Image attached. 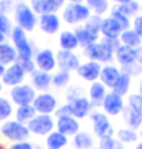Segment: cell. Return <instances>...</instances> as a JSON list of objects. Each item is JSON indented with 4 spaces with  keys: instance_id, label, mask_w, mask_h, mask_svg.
I'll return each mask as SVG.
<instances>
[{
    "instance_id": "obj_32",
    "label": "cell",
    "mask_w": 142,
    "mask_h": 149,
    "mask_svg": "<svg viewBox=\"0 0 142 149\" xmlns=\"http://www.w3.org/2000/svg\"><path fill=\"white\" fill-rule=\"evenodd\" d=\"M129 87H130V75L121 72L120 77H118V80H117V83H115V86L112 87V89H113V92L117 95L122 96V95H126L129 92Z\"/></svg>"
},
{
    "instance_id": "obj_10",
    "label": "cell",
    "mask_w": 142,
    "mask_h": 149,
    "mask_svg": "<svg viewBox=\"0 0 142 149\" xmlns=\"http://www.w3.org/2000/svg\"><path fill=\"white\" fill-rule=\"evenodd\" d=\"M103 109L104 111L110 116H117L120 113H122L124 110V101H122V96L117 95L115 92H110V93H106L104 100H103Z\"/></svg>"
},
{
    "instance_id": "obj_8",
    "label": "cell",
    "mask_w": 142,
    "mask_h": 149,
    "mask_svg": "<svg viewBox=\"0 0 142 149\" xmlns=\"http://www.w3.org/2000/svg\"><path fill=\"white\" fill-rule=\"evenodd\" d=\"M11 98L17 106H29L35 100V89L29 84H18L11 89Z\"/></svg>"
},
{
    "instance_id": "obj_22",
    "label": "cell",
    "mask_w": 142,
    "mask_h": 149,
    "mask_svg": "<svg viewBox=\"0 0 142 149\" xmlns=\"http://www.w3.org/2000/svg\"><path fill=\"white\" fill-rule=\"evenodd\" d=\"M51 84V75L49 72H33L32 74V87L37 91H47Z\"/></svg>"
},
{
    "instance_id": "obj_46",
    "label": "cell",
    "mask_w": 142,
    "mask_h": 149,
    "mask_svg": "<svg viewBox=\"0 0 142 149\" xmlns=\"http://www.w3.org/2000/svg\"><path fill=\"white\" fill-rule=\"evenodd\" d=\"M133 30H135L139 36L142 38V15L136 17L135 21H133Z\"/></svg>"
},
{
    "instance_id": "obj_21",
    "label": "cell",
    "mask_w": 142,
    "mask_h": 149,
    "mask_svg": "<svg viewBox=\"0 0 142 149\" xmlns=\"http://www.w3.org/2000/svg\"><path fill=\"white\" fill-rule=\"evenodd\" d=\"M106 96V86L103 83L94 81L89 87V98H91V104L92 106H101L103 100Z\"/></svg>"
},
{
    "instance_id": "obj_57",
    "label": "cell",
    "mask_w": 142,
    "mask_h": 149,
    "mask_svg": "<svg viewBox=\"0 0 142 149\" xmlns=\"http://www.w3.org/2000/svg\"><path fill=\"white\" fill-rule=\"evenodd\" d=\"M139 134H141V137H142V125H141V133H139Z\"/></svg>"
},
{
    "instance_id": "obj_19",
    "label": "cell",
    "mask_w": 142,
    "mask_h": 149,
    "mask_svg": "<svg viewBox=\"0 0 142 149\" xmlns=\"http://www.w3.org/2000/svg\"><path fill=\"white\" fill-rule=\"evenodd\" d=\"M37 65L44 72L51 71L56 65V57L53 54V51L51 50H41L37 54Z\"/></svg>"
},
{
    "instance_id": "obj_18",
    "label": "cell",
    "mask_w": 142,
    "mask_h": 149,
    "mask_svg": "<svg viewBox=\"0 0 142 149\" xmlns=\"http://www.w3.org/2000/svg\"><path fill=\"white\" fill-rule=\"evenodd\" d=\"M117 60L122 65H131L138 62V48H131L127 45H121L117 48Z\"/></svg>"
},
{
    "instance_id": "obj_23",
    "label": "cell",
    "mask_w": 142,
    "mask_h": 149,
    "mask_svg": "<svg viewBox=\"0 0 142 149\" xmlns=\"http://www.w3.org/2000/svg\"><path fill=\"white\" fill-rule=\"evenodd\" d=\"M120 71L115 66H104L101 68V72H100V78H101V83L108 87H113L115 83H117L118 77H120Z\"/></svg>"
},
{
    "instance_id": "obj_35",
    "label": "cell",
    "mask_w": 142,
    "mask_h": 149,
    "mask_svg": "<svg viewBox=\"0 0 142 149\" xmlns=\"http://www.w3.org/2000/svg\"><path fill=\"white\" fill-rule=\"evenodd\" d=\"M138 9H139V5L135 2V0H133V2H129V3H122V5H120V6L115 8V11H118V12L122 14L124 17H127V18H129L130 15L136 14Z\"/></svg>"
},
{
    "instance_id": "obj_12",
    "label": "cell",
    "mask_w": 142,
    "mask_h": 149,
    "mask_svg": "<svg viewBox=\"0 0 142 149\" xmlns=\"http://www.w3.org/2000/svg\"><path fill=\"white\" fill-rule=\"evenodd\" d=\"M30 2L33 11L44 15V14H55V11H58L64 5L65 0H30Z\"/></svg>"
},
{
    "instance_id": "obj_38",
    "label": "cell",
    "mask_w": 142,
    "mask_h": 149,
    "mask_svg": "<svg viewBox=\"0 0 142 149\" xmlns=\"http://www.w3.org/2000/svg\"><path fill=\"white\" fill-rule=\"evenodd\" d=\"M100 149H124L122 143L113 137H106L100 140Z\"/></svg>"
},
{
    "instance_id": "obj_45",
    "label": "cell",
    "mask_w": 142,
    "mask_h": 149,
    "mask_svg": "<svg viewBox=\"0 0 142 149\" xmlns=\"http://www.w3.org/2000/svg\"><path fill=\"white\" fill-rule=\"evenodd\" d=\"M21 68H23V71L24 72H30V74H33V71H35V63L32 62V60H20V62H17Z\"/></svg>"
},
{
    "instance_id": "obj_44",
    "label": "cell",
    "mask_w": 142,
    "mask_h": 149,
    "mask_svg": "<svg viewBox=\"0 0 142 149\" xmlns=\"http://www.w3.org/2000/svg\"><path fill=\"white\" fill-rule=\"evenodd\" d=\"M56 116L60 118V116H73V110H71V106H70V102L65 104V106H62L56 110ZM74 118V116H73Z\"/></svg>"
},
{
    "instance_id": "obj_42",
    "label": "cell",
    "mask_w": 142,
    "mask_h": 149,
    "mask_svg": "<svg viewBox=\"0 0 142 149\" xmlns=\"http://www.w3.org/2000/svg\"><path fill=\"white\" fill-rule=\"evenodd\" d=\"M122 71L127 75H138L141 74V65L138 62L131 63V65H126V66H122Z\"/></svg>"
},
{
    "instance_id": "obj_26",
    "label": "cell",
    "mask_w": 142,
    "mask_h": 149,
    "mask_svg": "<svg viewBox=\"0 0 142 149\" xmlns=\"http://www.w3.org/2000/svg\"><path fill=\"white\" fill-rule=\"evenodd\" d=\"M68 143V137L60 134L59 131H51L47 136V149H62Z\"/></svg>"
},
{
    "instance_id": "obj_13",
    "label": "cell",
    "mask_w": 142,
    "mask_h": 149,
    "mask_svg": "<svg viewBox=\"0 0 142 149\" xmlns=\"http://www.w3.org/2000/svg\"><path fill=\"white\" fill-rule=\"evenodd\" d=\"M58 131L64 136H76L79 133V122L73 116H60L56 122Z\"/></svg>"
},
{
    "instance_id": "obj_7",
    "label": "cell",
    "mask_w": 142,
    "mask_h": 149,
    "mask_svg": "<svg viewBox=\"0 0 142 149\" xmlns=\"http://www.w3.org/2000/svg\"><path fill=\"white\" fill-rule=\"evenodd\" d=\"M91 119H92L94 133L100 140L106 139V137H113V128H112L110 122H109L108 116H106L104 113L97 111V113H94V115L91 116Z\"/></svg>"
},
{
    "instance_id": "obj_58",
    "label": "cell",
    "mask_w": 142,
    "mask_h": 149,
    "mask_svg": "<svg viewBox=\"0 0 142 149\" xmlns=\"http://www.w3.org/2000/svg\"><path fill=\"white\" fill-rule=\"evenodd\" d=\"M0 92H2V83H0Z\"/></svg>"
},
{
    "instance_id": "obj_15",
    "label": "cell",
    "mask_w": 142,
    "mask_h": 149,
    "mask_svg": "<svg viewBox=\"0 0 142 149\" xmlns=\"http://www.w3.org/2000/svg\"><path fill=\"white\" fill-rule=\"evenodd\" d=\"M100 32L104 35V38H108V39H117L124 30L121 27V24L115 20L113 17H109V18H104L101 21V30Z\"/></svg>"
},
{
    "instance_id": "obj_55",
    "label": "cell",
    "mask_w": 142,
    "mask_h": 149,
    "mask_svg": "<svg viewBox=\"0 0 142 149\" xmlns=\"http://www.w3.org/2000/svg\"><path fill=\"white\" fill-rule=\"evenodd\" d=\"M136 149H142V142H141V143H138V145H136Z\"/></svg>"
},
{
    "instance_id": "obj_14",
    "label": "cell",
    "mask_w": 142,
    "mask_h": 149,
    "mask_svg": "<svg viewBox=\"0 0 142 149\" xmlns=\"http://www.w3.org/2000/svg\"><path fill=\"white\" fill-rule=\"evenodd\" d=\"M100 72H101V66L98 62H94V60L79 65L77 68V74L88 81H97V78L100 77Z\"/></svg>"
},
{
    "instance_id": "obj_40",
    "label": "cell",
    "mask_w": 142,
    "mask_h": 149,
    "mask_svg": "<svg viewBox=\"0 0 142 149\" xmlns=\"http://www.w3.org/2000/svg\"><path fill=\"white\" fill-rule=\"evenodd\" d=\"M129 107H131L133 110L142 113V95H139V93L130 95V98H129Z\"/></svg>"
},
{
    "instance_id": "obj_5",
    "label": "cell",
    "mask_w": 142,
    "mask_h": 149,
    "mask_svg": "<svg viewBox=\"0 0 142 149\" xmlns=\"http://www.w3.org/2000/svg\"><path fill=\"white\" fill-rule=\"evenodd\" d=\"M91 17L89 8L82 3H70L64 11V20L68 24H76L79 21H86Z\"/></svg>"
},
{
    "instance_id": "obj_11",
    "label": "cell",
    "mask_w": 142,
    "mask_h": 149,
    "mask_svg": "<svg viewBox=\"0 0 142 149\" xmlns=\"http://www.w3.org/2000/svg\"><path fill=\"white\" fill-rule=\"evenodd\" d=\"M26 72L23 71V68L18 65V63H12L9 68H6L5 69V74L2 77V80L5 84L8 86H18L21 81H23V78H24Z\"/></svg>"
},
{
    "instance_id": "obj_16",
    "label": "cell",
    "mask_w": 142,
    "mask_h": 149,
    "mask_svg": "<svg viewBox=\"0 0 142 149\" xmlns=\"http://www.w3.org/2000/svg\"><path fill=\"white\" fill-rule=\"evenodd\" d=\"M56 60L59 66L62 68V71H71V69H77L79 68V59L74 53H71L68 50H60L58 56H56Z\"/></svg>"
},
{
    "instance_id": "obj_17",
    "label": "cell",
    "mask_w": 142,
    "mask_h": 149,
    "mask_svg": "<svg viewBox=\"0 0 142 149\" xmlns=\"http://www.w3.org/2000/svg\"><path fill=\"white\" fill-rule=\"evenodd\" d=\"M70 106H71V110H73V116L77 118V119H82V118L89 115V110L92 107V104L88 98H85V96H79V98L70 101Z\"/></svg>"
},
{
    "instance_id": "obj_25",
    "label": "cell",
    "mask_w": 142,
    "mask_h": 149,
    "mask_svg": "<svg viewBox=\"0 0 142 149\" xmlns=\"http://www.w3.org/2000/svg\"><path fill=\"white\" fill-rule=\"evenodd\" d=\"M122 113H124V119H126L127 125L131 130L141 128V125H142V113L133 110L131 107H124Z\"/></svg>"
},
{
    "instance_id": "obj_61",
    "label": "cell",
    "mask_w": 142,
    "mask_h": 149,
    "mask_svg": "<svg viewBox=\"0 0 142 149\" xmlns=\"http://www.w3.org/2000/svg\"><path fill=\"white\" fill-rule=\"evenodd\" d=\"M141 9H142V6H141Z\"/></svg>"
},
{
    "instance_id": "obj_6",
    "label": "cell",
    "mask_w": 142,
    "mask_h": 149,
    "mask_svg": "<svg viewBox=\"0 0 142 149\" xmlns=\"http://www.w3.org/2000/svg\"><path fill=\"white\" fill-rule=\"evenodd\" d=\"M27 128L30 133L37 136H47L55 128V122L50 115H37L27 124Z\"/></svg>"
},
{
    "instance_id": "obj_51",
    "label": "cell",
    "mask_w": 142,
    "mask_h": 149,
    "mask_svg": "<svg viewBox=\"0 0 142 149\" xmlns=\"http://www.w3.org/2000/svg\"><path fill=\"white\" fill-rule=\"evenodd\" d=\"M5 69H6V68H5L3 65H0V77H3V74H5Z\"/></svg>"
},
{
    "instance_id": "obj_39",
    "label": "cell",
    "mask_w": 142,
    "mask_h": 149,
    "mask_svg": "<svg viewBox=\"0 0 142 149\" xmlns=\"http://www.w3.org/2000/svg\"><path fill=\"white\" fill-rule=\"evenodd\" d=\"M12 115V106L6 98H0V122L6 120Z\"/></svg>"
},
{
    "instance_id": "obj_30",
    "label": "cell",
    "mask_w": 142,
    "mask_h": 149,
    "mask_svg": "<svg viewBox=\"0 0 142 149\" xmlns=\"http://www.w3.org/2000/svg\"><path fill=\"white\" fill-rule=\"evenodd\" d=\"M59 44H60L62 50H68V51H71V50L77 48L79 41H77L76 35H74L73 32H62V33H60V36H59Z\"/></svg>"
},
{
    "instance_id": "obj_33",
    "label": "cell",
    "mask_w": 142,
    "mask_h": 149,
    "mask_svg": "<svg viewBox=\"0 0 142 149\" xmlns=\"http://www.w3.org/2000/svg\"><path fill=\"white\" fill-rule=\"evenodd\" d=\"M101 18L100 15H92L89 17V18L86 20V24H85V29L89 30L92 35H95V36H98V33L101 30Z\"/></svg>"
},
{
    "instance_id": "obj_52",
    "label": "cell",
    "mask_w": 142,
    "mask_h": 149,
    "mask_svg": "<svg viewBox=\"0 0 142 149\" xmlns=\"http://www.w3.org/2000/svg\"><path fill=\"white\" fill-rule=\"evenodd\" d=\"M3 41H5V35H3L2 32H0V44H2Z\"/></svg>"
},
{
    "instance_id": "obj_31",
    "label": "cell",
    "mask_w": 142,
    "mask_h": 149,
    "mask_svg": "<svg viewBox=\"0 0 142 149\" xmlns=\"http://www.w3.org/2000/svg\"><path fill=\"white\" fill-rule=\"evenodd\" d=\"M74 35H76L79 44H82L85 47H89L91 44H94L97 41V38H98V36H95V35H92L89 30H86L85 27H77Z\"/></svg>"
},
{
    "instance_id": "obj_3",
    "label": "cell",
    "mask_w": 142,
    "mask_h": 149,
    "mask_svg": "<svg viewBox=\"0 0 142 149\" xmlns=\"http://www.w3.org/2000/svg\"><path fill=\"white\" fill-rule=\"evenodd\" d=\"M12 41L15 45V51L18 54L20 60H30L32 57V47L30 42L27 41V36L21 27H14L12 29Z\"/></svg>"
},
{
    "instance_id": "obj_59",
    "label": "cell",
    "mask_w": 142,
    "mask_h": 149,
    "mask_svg": "<svg viewBox=\"0 0 142 149\" xmlns=\"http://www.w3.org/2000/svg\"><path fill=\"white\" fill-rule=\"evenodd\" d=\"M0 149H5V148H3V146H2V145H0Z\"/></svg>"
},
{
    "instance_id": "obj_49",
    "label": "cell",
    "mask_w": 142,
    "mask_h": 149,
    "mask_svg": "<svg viewBox=\"0 0 142 149\" xmlns=\"http://www.w3.org/2000/svg\"><path fill=\"white\" fill-rule=\"evenodd\" d=\"M138 63L142 66V47L138 48Z\"/></svg>"
},
{
    "instance_id": "obj_29",
    "label": "cell",
    "mask_w": 142,
    "mask_h": 149,
    "mask_svg": "<svg viewBox=\"0 0 142 149\" xmlns=\"http://www.w3.org/2000/svg\"><path fill=\"white\" fill-rule=\"evenodd\" d=\"M121 41H122V45H127V47H131V48H136L141 45L142 42V38L139 36V35L135 32V30H124L121 33Z\"/></svg>"
},
{
    "instance_id": "obj_37",
    "label": "cell",
    "mask_w": 142,
    "mask_h": 149,
    "mask_svg": "<svg viewBox=\"0 0 142 149\" xmlns=\"http://www.w3.org/2000/svg\"><path fill=\"white\" fill-rule=\"evenodd\" d=\"M88 8H92L95 15H101L108 11V0H86Z\"/></svg>"
},
{
    "instance_id": "obj_2",
    "label": "cell",
    "mask_w": 142,
    "mask_h": 149,
    "mask_svg": "<svg viewBox=\"0 0 142 149\" xmlns=\"http://www.w3.org/2000/svg\"><path fill=\"white\" fill-rule=\"evenodd\" d=\"M0 133L12 142H26L30 131L27 125L21 124L18 120H5L0 127Z\"/></svg>"
},
{
    "instance_id": "obj_20",
    "label": "cell",
    "mask_w": 142,
    "mask_h": 149,
    "mask_svg": "<svg viewBox=\"0 0 142 149\" xmlns=\"http://www.w3.org/2000/svg\"><path fill=\"white\" fill-rule=\"evenodd\" d=\"M59 18L56 14H44L39 18V27L42 29V32H46L49 35H53L59 30Z\"/></svg>"
},
{
    "instance_id": "obj_50",
    "label": "cell",
    "mask_w": 142,
    "mask_h": 149,
    "mask_svg": "<svg viewBox=\"0 0 142 149\" xmlns=\"http://www.w3.org/2000/svg\"><path fill=\"white\" fill-rule=\"evenodd\" d=\"M113 2H118L120 5H122V3H129V2H133V0H113Z\"/></svg>"
},
{
    "instance_id": "obj_48",
    "label": "cell",
    "mask_w": 142,
    "mask_h": 149,
    "mask_svg": "<svg viewBox=\"0 0 142 149\" xmlns=\"http://www.w3.org/2000/svg\"><path fill=\"white\" fill-rule=\"evenodd\" d=\"M11 6H12V0H2L0 2V12L5 14L11 9Z\"/></svg>"
},
{
    "instance_id": "obj_60",
    "label": "cell",
    "mask_w": 142,
    "mask_h": 149,
    "mask_svg": "<svg viewBox=\"0 0 142 149\" xmlns=\"http://www.w3.org/2000/svg\"><path fill=\"white\" fill-rule=\"evenodd\" d=\"M92 149H100V148H92Z\"/></svg>"
},
{
    "instance_id": "obj_34",
    "label": "cell",
    "mask_w": 142,
    "mask_h": 149,
    "mask_svg": "<svg viewBox=\"0 0 142 149\" xmlns=\"http://www.w3.org/2000/svg\"><path fill=\"white\" fill-rule=\"evenodd\" d=\"M117 137L121 143H131V142H136L138 140L136 131L131 130V128H121L117 133Z\"/></svg>"
},
{
    "instance_id": "obj_36",
    "label": "cell",
    "mask_w": 142,
    "mask_h": 149,
    "mask_svg": "<svg viewBox=\"0 0 142 149\" xmlns=\"http://www.w3.org/2000/svg\"><path fill=\"white\" fill-rule=\"evenodd\" d=\"M51 83L55 87H64L70 83V72L68 71H59L51 77Z\"/></svg>"
},
{
    "instance_id": "obj_56",
    "label": "cell",
    "mask_w": 142,
    "mask_h": 149,
    "mask_svg": "<svg viewBox=\"0 0 142 149\" xmlns=\"http://www.w3.org/2000/svg\"><path fill=\"white\" fill-rule=\"evenodd\" d=\"M33 149H42V148H41V146H38V145H35V146H33Z\"/></svg>"
},
{
    "instance_id": "obj_41",
    "label": "cell",
    "mask_w": 142,
    "mask_h": 149,
    "mask_svg": "<svg viewBox=\"0 0 142 149\" xmlns=\"http://www.w3.org/2000/svg\"><path fill=\"white\" fill-rule=\"evenodd\" d=\"M110 17H113V18L121 24L122 30H127V29H129V24H130V23H129V18H127V17H124L122 14H120L118 11H115V9L112 11V15H110Z\"/></svg>"
},
{
    "instance_id": "obj_24",
    "label": "cell",
    "mask_w": 142,
    "mask_h": 149,
    "mask_svg": "<svg viewBox=\"0 0 142 149\" xmlns=\"http://www.w3.org/2000/svg\"><path fill=\"white\" fill-rule=\"evenodd\" d=\"M17 57H18V54H17V51L14 47L8 45V44L2 42L0 44V65H11V63H15Z\"/></svg>"
},
{
    "instance_id": "obj_47",
    "label": "cell",
    "mask_w": 142,
    "mask_h": 149,
    "mask_svg": "<svg viewBox=\"0 0 142 149\" xmlns=\"http://www.w3.org/2000/svg\"><path fill=\"white\" fill-rule=\"evenodd\" d=\"M9 149H33V145H30L29 142H17Z\"/></svg>"
},
{
    "instance_id": "obj_28",
    "label": "cell",
    "mask_w": 142,
    "mask_h": 149,
    "mask_svg": "<svg viewBox=\"0 0 142 149\" xmlns=\"http://www.w3.org/2000/svg\"><path fill=\"white\" fill-rule=\"evenodd\" d=\"M15 116H17V120L21 122V124H26V122H29L37 116V111H35L33 106L29 104V106H20L15 111Z\"/></svg>"
},
{
    "instance_id": "obj_54",
    "label": "cell",
    "mask_w": 142,
    "mask_h": 149,
    "mask_svg": "<svg viewBox=\"0 0 142 149\" xmlns=\"http://www.w3.org/2000/svg\"><path fill=\"white\" fill-rule=\"evenodd\" d=\"M139 95H142V80H141V83H139Z\"/></svg>"
},
{
    "instance_id": "obj_27",
    "label": "cell",
    "mask_w": 142,
    "mask_h": 149,
    "mask_svg": "<svg viewBox=\"0 0 142 149\" xmlns=\"http://www.w3.org/2000/svg\"><path fill=\"white\" fill-rule=\"evenodd\" d=\"M74 146H76V149H92L94 139L86 131H79L74 136Z\"/></svg>"
},
{
    "instance_id": "obj_43",
    "label": "cell",
    "mask_w": 142,
    "mask_h": 149,
    "mask_svg": "<svg viewBox=\"0 0 142 149\" xmlns=\"http://www.w3.org/2000/svg\"><path fill=\"white\" fill-rule=\"evenodd\" d=\"M0 32H2L3 35L11 32V23H9V20H8V17L5 14H2V12H0Z\"/></svg>"
},
{
    "instance_id": "obj_4",
    "label": "cell",
    "mask_w": 142,
    "mask_h": 149,
    "mask_svg": "<svg viewBox=\"0 0 142 149\" xmlns=\"http://www.w3.org/2000/svg\"><path fill=\"white\" fill-rule=\"evenodd\" d=\"M15 20L18 23V27H21L24 32L33 30L35 24H37V17L26 3H18L15 6Z\"/></svg>"
},
{
    "instance_id": "obj_1",
    "label": "cell",
    "mask_w": 142,
    "mask_h": 149,
    "mask_svg": "<svg viewBox=\"0 0 142 149\" xmlns=\"http://www.w3.org/2000/svg\"><path fill=\"white\" fill-rule=\"evenodd\" d=\"M117 39H108L104 38L101 42H94L89 47L85 48V54L92 59L94 62H108L113 57V50L118 48Z\"/></svg>"
},
{
    "instance_id": "obj_9",
    "label": "cell",
    "mask_w": 142,
    "mask_h": 149,
    "mask_svg": "<svg viewBox=\"0 0 142 149\" xmlns=\"http://www.w3.org/2000/svg\"><path fill=\"white\" fill-rule=\"evenodd\" d=\"M32 106L38 115H50V113L56 111L58 102H56V98L51 93H41V95L35 96Z\"/></svg>"
},
{
    "instance_id": "obj_53",
    "label": "cell",
    "mask_w": 142,
    "mask_h": 149,
    "mask_svg": "<svg viewBox=\"0 0 142 149\" xmlns=\"http://www.w3.org/2000/svg\"><path fill=\"white\" fill-rule=\"evenodd\" d=\"M83 0H70V3H82Z\"/></svg>"
}]
</instances>
